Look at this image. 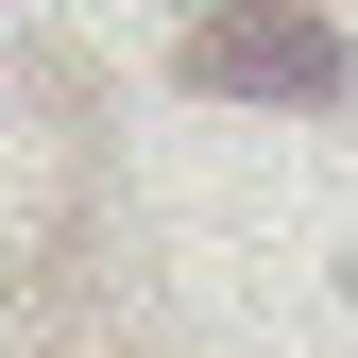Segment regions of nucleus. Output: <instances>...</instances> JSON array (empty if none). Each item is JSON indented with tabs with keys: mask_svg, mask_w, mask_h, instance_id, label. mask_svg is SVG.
Listing matches in <instances>:
<instances>
[{
	"mask_svg": "<svg viewBox=\"0 0 358 358\" xmlns=\"http://www.w3.org/2000/svg\"><path fill=\"white\" fill-rule=\"evenodd\" d=\"M188 69H205V85H290V103H341V34H324V17H205Z\"/></svg>",
	"mask_w": 358,
	"mask_h": 358,
	"instance_id": "obj_1",
	"label": "nucleus"
}]
</instances>
